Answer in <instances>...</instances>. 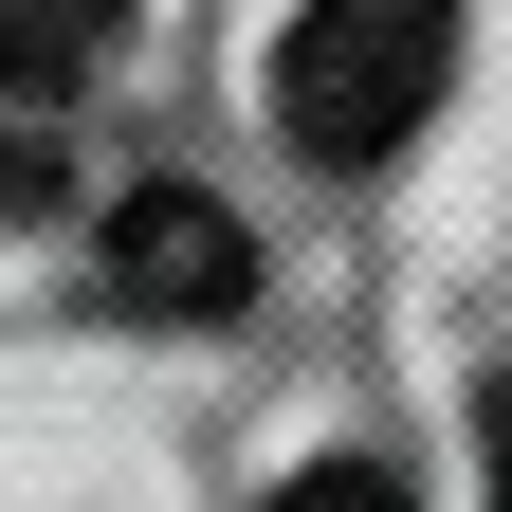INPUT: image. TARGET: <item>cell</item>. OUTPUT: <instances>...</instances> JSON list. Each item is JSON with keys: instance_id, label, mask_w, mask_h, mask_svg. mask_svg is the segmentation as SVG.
Here are the masks:
<instances>
[{"instance_id": "obj_1", "label": "cell", "mask_w": 512, "mask_h": 512, "mask_svg": "<svg viewBox=\"0 0 512 512\" xmlns=\"http://www.w3.org/2000/svg\"><path fill=\"white\" fill-rule=\"evenodd\" d=\"M458 74V0H293L275 37V128L311 165H384Z\"/></svg>"}, {"instance_id": "obj_2", "label": "cell", "mask_w": 512, "mask_h": 512, "mask_svg": "<svg viewBox=\"0 0 512 512\" xmlns=\"http://www.w3.org/2000/svg\"><path fill=\"white\" fill-rule=\"evenodd\" d=\"M110 293L165 311V330H220V311L256 293V238L202 202V183H128V202H110Z\"/></svg>"}, {"instance_id": "obj_3", "label": "cell", "mask_w": 512, "mask_h": 512, "mask_svg": "<svg viewBox=\"0 0 512 512\" xmlns=\"http://www.w3.org/2000/svg\"><path fill=\"white\" fill-rule=\"evenodd\" d=\"M92 37H110V0H0V74H19V92H55Z\"/></svg>"}, {"instance_id": "obj_4", "label": "cell", "mask_w": 512, "mask_h": 512, "mask_svg": "<svg viewBox=\"0 0 512 512\" xmlns=\"http://www.w3.org/2000/svg\"><path fill=\"white\" fill-rule=\"evenodd\" d=\"M256 512H403V476H384V458H311V476H275Z\"/></svg>"}, {"instance_id": "obj_5", "label": "cell", "mask_w": 512, "mask_h": 512, "mask_svg": "<svg viewBox=\"0 0 512 512\" xmlns=\"http://www.w3.org/2000/svg\"><path fill=\"white\" fill-rule=\"evenodd\" d=\"M55 202V147H37V128H0V220H37Z\"/></svg>"}, {"instance_id": "obj_6", "label": "cell", "mask_w": 512, "mask_h": 512, "mask_svg": "<svg viewBox=\"0 0 512 512\" xmlns=\"http://www.w3.org/2000/svg\"><path fill=\"white\" fill-rule=\"evenodd\" d=\"M494 512H512V439H494Z\"/></svg>"}]
</instances>
